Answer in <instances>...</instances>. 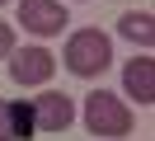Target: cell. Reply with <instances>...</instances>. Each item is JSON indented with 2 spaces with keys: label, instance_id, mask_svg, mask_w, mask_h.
I'll return each instance as SVG.
<instances>
[{
  "label": "cell",
  "instance_id": "3957f363",
  "mask_svg": "<svg viewBox=\"0 0 155 141\" xmlns=\"http://www.w3.org/2000/svg\"><path fill=\"white\" fill-rule=\"evenodd\" d=\"M28 108H33V132H66L71 122H75V103L66 99V94H57V89H42L38 99H28Z\"/></svg>",
  "mask_w": 155,
  "mask_h": 141
},
{
  "label": "cell",
  "instance_id": "ba28073f",
  "mask_svg": "<svg viewBox=\"0 0 155 141\" xmlns=\"http://www.w3.org/2000/svg\"><path fill=\"white\" fill-rule=\"evenodd\" d=\"M117 28H122V38H132V42H141V47L155 42V19L146 14V9H127Z\"/></svg>",
  "mask_w": 155,
  "mask_h": 141
},
{
  "label": "cell",
  "instance_id": "30bf717a",
  "mask_svg": "<svg viewBox=\"0 0 155 141\" xmlns=\"http://www.w3.org/2000/svg\"><path fill=\"white\" fill-rule=\"evenodd\" d=\"M0 5H5V0H0Z\"/></svg>",
  "mask_w": 155,
  "mask_h": 141
},
{
  "label": "cell",
  "instance_id": "8992f818",
  "mask_svg": "<svg viewBox=\"0 0 155 141\" xmlns=\"http://www.w3.org/2000/svg\"><path fill=\"white\" fill-rule=\"evenodd\" d=\"M122 89L132 94L141 108L155 103V61H150V56H132V61L122 66Z\"/></svg>",
  "mask_w": 155,
  "mask_h": 141
},
{
  "label": "cell",
  "instance_id": "6da1fadb",
  "mask_svg": "<svg viewBox=\"0 0 155 141\" xmlns=\"http://www.w3.org/2000/svg\"><path fill=\"white\" fill-rule=\"evenodd\" d=\"M108 66H113V42H108V33H99V28L71 33V42H66V71L71 75L94 80V75H104Z\"/></svg>",
  "mask_w": 155,
  "mask_h": 141
},
{
  "label": "cell",
  "instance_id": "7a4b0ae2",
  "mask_svg": "<svg viewBox=\"0 0 155 141\" xmlns=\"http://www.w3.org/2000/svg\"><path fill=\"white\" fill-rule=\"evenodd\" d=\"M85 127L94 132V136H127L132 132V108H127L117 94H108V89H94V94H85Z\"/></svg>",
  "mask_w": 155,
  "mask_h": 141
},
{
  "label": "cell",
  "instance_id": "9c48e42d",
  "mask_svg": "<svg viewBox=\"0 0 155 141\" xmlns=\"http://www.w3.org/2000/svg\"><path fill=\"white\" fill-rule=\"evenodd\" d=\"M10 52H14V28H10V24H0V61H5Z\"/></svg>",
  "mask_w": 155,
  "mask_h": 141
},
{
  "label": "cell",
  "instance_id": "52a82bcc",
  "mask_svg": "<svg viewBox=\"0 0 155 141\" xmlns=\"http://www.w3.org/2000/svg\"><path fill=\"white\" fill-rule=\"evenodd\" d=\"M33 132V108L19 99H0V141H28Z\"/></svg>",
  "mask_w": 155,
  "mask_h": 141
},
{
  "label": "cell",
  "instance_id": "5b68a950",
  "mask_svg": "<svg viewBox=\"0 0 155 141\" xmlns=\"http://www.w3.org/2000/svg\"><path fill=\"white\" fill-rule=\"evenodd\" d=\"M52 71H57V56L47 47H19V52H10V80L14 85H47Z\"/></svg>",
  "mask_w": 155,
  "mask_h": 141
},
{
  "label": "cell",
  "instance_id": "277c9868",
  "mask_svg": "<svg viewBox=\"0 0 155 141\" xmlns=\"http://www.w3.org/2000/svg\"><path fill=\"white\" fill-rule=\"evenodd\" d=\"M19 24L38 38H57L71 24V14H66L61 0H19Z\"/></svg>",
  "mask_w": 155,
  "mask_h": 141
}]
</instances>
